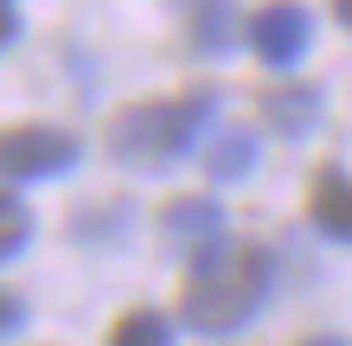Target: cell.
I'll list each match as a JSON object with an SVG mask.
<instances>
[{
    "mask_svg": "<svg viewBox=\"0 0 352 346\" xmlns=\"http://www.w3.org/2000/svg\"><path fill=\"white\" fill-rule=\"evenodd\" d=\"M269 295V257L256 244H237V237H218L205 244L192 276H186V295H179V314L186 327L199 334H231L243 327Z\"/></svg>",
    "mask_w": 352,
    "mask_h": 346,
    "instance_id": "obj_1",
    "label": "cell"
},
{
    "mask_svg": "<svg viewBox=\"0 0 352 346\" xmlns=\"http://www.w3.org/2000/svg\"><path fill=\"white\" fill-rule=\"evenodd\" d=\"M212 109H218L212 90H186L173 103H135L109 122V154L122 167L160 173V167H173V160H186L199 148V135L212 129Z\"/></svg>",
    "mask_w": 352,
    "mask_h": 346,
    "instance_id": "obj_2",
    "label": "cell"
},
{
    "mask_svg": "<svg viewBox=\"0 0 352 346\" xmlns=\"http://www.w3.org/2000/svg\"><path fill=\"white\" fill-rule=\"evenodd\" d=\"M77 160V135L65 129H0V180H52Z\"/></svg>",
    "mask_w": 352,
    "mask_h": 346,
    "instance_id": "obj_3",
    "label": "cell"
},
{
    "mask_svg": "<svg viewBox=\"0 0 352 346\" xmlns=\"http://www.w3.org/2000/svg\"><path fill=\"white\" fill-rule=\"evenodd\" d=\"M307 39H314V19H307L301 0H269V7L250 13V45L263 65H295L307 52Z\"/></svg>",
    "mask_w": 352,
    "mask_h": 346,
    "instance_id": "obj_4",
    "label": "cell"
},
{
    "mask_svg": "<svg viewBox=\"0 0 352 346\" xmlns=\"http://www.w3.org/2000/svg\"><path fill=\"white\" fill-rule=\"evenodd\" d=\"M307 212H314V225L333 244H352V180L340 167H320L314 173V193H307Z\"/></svg>",
    "mask_w": 352,
    "mask_h": 346,
    "instance_id": "obj_5",
    "label": "cell"
},
{
    "mask_svg": "<svg viewBox=\"0 0 352 346\" xmlns=\"http://www.w3.org/2000/svg\"><path fill=\"white\" fill-rule=\"evenodd\" d=\"M250 167H256V135L250 129H224L212 141V154H205V173L212 180H243Z\"/></svg>",
    "mask_w": 352,
    "mask_h": 346,
    "instance_id": "obj_6",
    "label": "cell"
},
{
    "mask_svg": "<svg viewBox=\"0 0 352 346\" xmlns=\"http://www.w3.org/2000/svg\"><path fill=\"white\" fill-rule=\"evenodd\" d=\"M314 109H320V96L307 90V84H282V90H269V96H263V116L276 122L282 135H301L307 122H314Z\"/></svg>",
    "mask_w": 352,
    "mask_h": 346,
    "instance_id": "obj_7",
    "label": "cell"
},
{
    "mask_svg": "<svg viewBox=\"0 0 352 346\" xmlns=\"http://www.w3.org/2000/svg\"><path fill=\"white\" fill-rule=\"evenodd\" d=\"M160 225H167L179 244H218V206L212 199H179V206H167V218H160Z\"/></svg>",
    "mask_w": 352,
    "mask_h": 346,
    "instance_id": "obj_8",
    "label": "cell"
},
{
    "mask_svg": "<svg viewBox=\"0 0 352 346\" xmlns=\"http://www.w3.org/2000/svg\"><path fill=\"white\" fill-rule=\"evenodd\" d=\"M109 346H173V334H167V321H160L154 308H129L109 327Z\"/></svg>",
    "mask_w": 352,
    "mask_h": 346,
    "instance_id": "obj_9",
    "label": "cell"
},
{
    "mask_svg": "<svg viewBox=\"0 0 352 346\" xmlns=\"http://www.w3.org/2000/svg\"><path fill=\"white\" fill-rule=\"evenodd\" d=\"M231 26H237V13H231V0H199V13H192V32H199V52H224V45H231Z\"/></svg>",
    "mask_w": 352,
    "mask_h": 346,
    "instance_id": "obj_10",
    "label": "cell"
},
{
    "mask_svg": "<svg viewBox=\"0 0 352 346\" xmlns=\"http://www.w3.org/2000/svg\"><path fill=\"white\" fill-rule=\"evenodd\" d=\"M26 237H32V212L19 206L13 193H0V263H7V257L19 250V244H26Z\"/></svg>",
    "mask_w": 352,
    "mask_h": 346,
    "instance_id": "obj_11",
    "label": "cell"
},
{
    "mask_svg": "<svg viewBox=\"0 0 352 346\" xmlns=\"http://www.w3.org/2000/svg\"><path fill=\"white\" fill-rule=\"evenodd\" d=\"M19 321H26V301H19V295H7V289H0V334H13V327H19Z\"/></svg>",
    "mask_w": 352,
    "mask_h": 346,
    "instance_id": "obj_12",
    "label": "cell"
},
{
    "mask_svg": "<svg viewBox=\"0 0 352 346\" xmlns=\"http://www.w3.org/2000/svg\"><path fill=\"white\" fill-rule=\"evenodd\" d=\"M13 32H19V13H13V0H0V45H7Z\"/></svg>",
    "mask_w": 352,
    "mask_h": 346,
    "instance_id": "obj_13",
    "label": "cell"
},
{
    "mask_svg": "<svg viewBox=\"0 0 352 346\" xmlns=\"http://www.w3.org/2000/svg\"><path fill=\"white\" fill-rule=\"evenodd\" d=\"M333 13H340V19H346V26H352V0H333Z\"/></svg>",
    "mask_w": 352,
    "mask_h": 346,
    "instance_id": "obj_14",
    "label": "cell"
},
{
    "mask_svg": "<svg viewBox=\"0 0 352 346\" xmlns=\"http://www.w3.org/2000/svg\"><path fill=\"white\" fill-rule=\"evenodd\" d=\"M301 346H346V340H301Z\"/></svg>",
    "mask_w": 352,
    "mask_h": 346,
    "instance_id": "obj_15",
    "label": "cell"
}]
</instances>
